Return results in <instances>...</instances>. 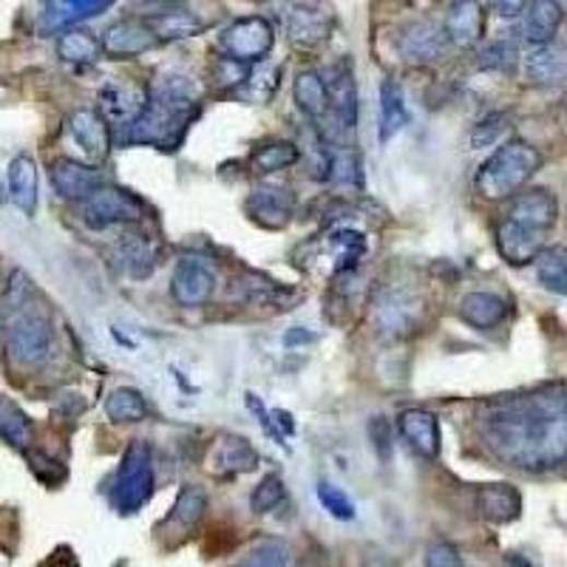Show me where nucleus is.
Segmentation results:
<instances>
[{"label":"nucleus","instance_id":"obj_24","mask_svg":"<svg viewBox=\"0 0 567 567\" xmlns=\"http://www.w3.org/2000/svg\"><path fill=\"white\" fill-rule=\"evenodd\" d=\"M457 312L474 330H494L508 318V302L503 295L488 293V290H474V293L462 295Z\"/></svg>","mask_w":567,"mask_h":567},{"label":"nucleus","instance_id":"obj_8","mask_svg":"<svg viewBox=\"0 0 567 567\" xmlns=\"http://www.w3.org/2000/svg\"><path fill=\"white\" fill-rule=\"evenodd\" d=\"M147 108V88L140 83H106L97 97V114L108 126L131 128Z\"/></svg>","mask_w":567,"mask_h":567},{"label":"nucleus","instance_id":"obj_37","mask_svg":"<svg viewBox=\"0 0 567 567\" xmlns=\"http://www.w3.org/2000/svg\"><path fill=\"white\" fill-rule=\"evenodd\" d=\"M414 312H417V307H412L409 298H403V295H389L378 309V330L389 338L406 335V332H412Z\"/></svg>","mask_w":567,"mask_h":567},{"label":"nucleus","instance_id":"obj_49","mask_svg":"<svg viewBox=\"0 0 567 567\" xmlns=\"http://www.w3.org/2000/svg\"><path fill=\"white\" fill-rule=\"evenodd\" d=\"M380 432H383V417H378V421L371 423V428H369V437L371 440H375V449L380 451V457H389V451H392V446H389V440H392V428H389V432H386V435H380Z\"/></svg>","mask_w":567,"mask_h":567},{"label":"nucleus","instance_id":"obj_27","mask_svg":"<svg viewBox=\"0 0 567 567\" xmlns=\"http://www.w3.org/2000/svg\"><path fill=\"white\" fill-rule=\"evenodd\" d=\"M525 78L533 85H559L567 80V49L547 43L540 49L528 51Z\"/></svg>","mask_w":567,"mask_h":567},{"label":"nucleus","instance_id":"obj_11","mask_svg":"<svg viewBox=\"0 0 567 567\" xmlns=\"http://www.w3.org/2000/svg\"><path fill=\"white\" fill-rule=\"evenodd\" d=\"M216 293V273L197 259H188L170 275V295L179 307H204Z\"/></svg>","mask_w":567,"mask_h":567},{"label":"nucleus","instance_id":"obj_14","mask_svg":"<svg viewBox=\"0 0 567 567\" xmlns=\"http://www.w3.org/2000/svg\"><path fill=\"white\" fill-rule=\"evenodd\" d=\"M108 9H111V0H51L43 7L40 17H37V32H40V37L69 32L74 23L97 17Z\"/></svg>","mask_w":567,"mask_h":567},{"label":"nucleus","instance_id":"obj_12","mask_svg":"<svg viewBox=\"0 0 567 567\" xmlns=\"http://www.w3.org/2000/svg\"><path fill=\"white\" fill-rule=\"evenodd\" d=\"M51 185L69 202H85L99 188H106V176L94 165H83L78 160H55L51 162Z\"/></svg>","mask_w":567,"mask_h":567},{"label":"nucleus","instance_id":"obj_51","mask_svg":"<svg viewBox=\"0 0 567 567\" xmlns=\"http://www.w3.org/2000/svg\"><path fill=\"white\" fill-rule=\"evenodd\" d=\"M497 9L499 14H503V17H513V14H525V9H528V3H497Z\"/></svg>","mask_w":567,"mask_h":567},{"label":"nucleus","instance_id":"obj_46","mask_svg":"<svg viewBox=\"0 0 567 567\" xmlns=\"http://www.w3.org/2000/svg\"><path fill=\"white\" fill-rule=\"evenodd\" d=\"M250 66L236 63L231 57H218L213 63V85L216 88H241L250 80Z\"/></svg>","mask_w":567,"mask_h":567},{"label":"nucleus","instance_id":"obj_2","mask_svg":"<svg viewBox=\"0 0 567 567\" xmlns=\"http://www.w3.org/2000/svg\"><path fill=\"white\" fill-rule=\"evenodd\" d=\"M202 97L204 88L197 78L185 71H165L147 85V108L131 128H126L122 140L174 151L197 119Z\"/></svg>","mask_w":567,"mask_h":567},{"label":"nucleus","instance_id":"obj_31","mask_svg":"<svg viewBox=\"0 0 567 567\" xmlns=\"http://www.w3.org/2000/svg\"><path fill=\"white\" fill-rule=\"evenodd\" d=\"M295 106L302 108L307 117L318 119V117H327L330 114V94H327V83L318 71L307 69V71H298V78H295Z\"/></svg>","mask_w":567,"mask_h":567},{"label":"nucleus","instance_id":"obj_44","mask_svg":"<svg viewBox=\"0 0 567 567\" xmlns=\"http://www.w3.org/2000/svg\"><path fill=\"white\" fill-rule=\"evenodd\" d=\"M290 551L284 542H261L236 567H287Z\"/></svg>","mask_w":567,"mask_h":567},{"label":"nucleus","instance_id":"obj_47","mask_svg":"<svg viewBox=\"0 0 567 567\" xmlns=\"http://www.w3.org/2000/svg\"><path fill=\"white\" fill-rule=\"evenodd\" d=\"M28 295H32V279H28L23 270H14V273L9 275L7 293H3V307L21 309L23 304L28 302Z\"/></svg>","mask_w":567,"mask_h":567},{"label":"nucleus","instance_id":"obj_39","mask_svg":"<svg viewBox=\"0 0 567 567\" xmlns=\"http://www.w3.org/2000/svg\"><path fill=\"white\" fill-rule=\"evenodd\" d=\"M536 264V279L545 290L556 295H567V252L559 247H551L533 261Z\"/></svg>","mask_w":567,"mask_h":567},{"label":"nucleus","instance_id":"obj_43","mask_svg":"<svg viewBox=\"0 0 567 567\" xmlns=\"http://www.w3.org/2000/svg\"><path fill=\"white\" fill-rule=\"evenodd\" d=\"M279 78H281L279 69L252 71L250 80H247L238 92H241V97H245L247 103H270L275 94V88H279V83H281Z\"/></svg>","mask_w":567,"mask_h":567},{"label":"nucleus","instance_id":"obj_38","mask_svg":"<svg viewBox=\"0 0 567 567\" xmlns=\"http://www.w3.org/2000/svg\"><path fill=\"white\" fill-rule=\"evenodd\" d=\"M298 160H302V147L295 145V142H270V145H261L252 154V170L259 176H270L290 168Z\"/></svg>","mask_w":567,"mask_h":567},{"label":"nucleus","instance_id":"obj_1","mask_svg":"<svg viewBox=\"0 0 567 567\" xmlns=\"http://www.w3.org/2000/svg\"><path fill=\"white\" fill-rule=\"evenodd\" d=\"M485 449L505 465L531 474L567 465V394L542 389L494 403L480 423Z\"/></svg>","mask_w":567,"mask_h":567},{"label":"nucleus","instance_id":"obj_50","mask_svg":"<svg viewBox=\"0 0 567 567\" xmlns=\"http://www.w3.org/2000/svg\"><path fill=\"white\" fill-rule=\"evenodd\" d=\"M312 341H316V335H312L309 330H304V327H293V330L284 335V346H287V350H295V346H304V343H312Z\"/></svg>","mask_w":567,"mask_h":567},{"label":"nucleus","instance_id":"obj_4","mask_svg":"<svg viewBox=\"0 0 567 567\" xmlns=\"http://www.w3.org/2000/svg\"><path fill=\"white\" fill-rule=\"evenodd\" d=\"M154 494V460L151 446L133 440L119 462L114 480V505L119 513H137Z\"/></svg>","mask_w":567,"mask_h":567},{"label":"nucleus","instance_id":"obj_29","mask_svg":"<svg viewBox=\"0 0 567 567\" xmlns=\"http://www.w3.org/2000/svg\"><path fill=\"white\" fill-rule=\"evenodd\" d=\"M323 250L330 252L332 273H350L357 259L366 252V236L361 231H352V227H341V231H332L323 238Z\"/></svg>","mask_w":567,"mask_h":567},{"label":"nucleus","instance_id":"obj_42","mask_svg":"<svg viewBox=\"0 0 567 567\" xmlns=\"http://www.w3.org/2000/svg\"><path fill=\"white\" fill-rule=\"evenodd\" d=\"M318 503L323 505V511L330 513L332 519H341V522H352L357 513V508H355V503H352L350 494L332 483L318 485Z\"/></svg>","mask_w":567,"mask_h":567},{"label":"nucleus","instance_id":"obj_22","mask_svg":"<svg viewBox=\"0 0 567 567\" xmlns=\"http://www.w3.org/2000/svg\"><path fill=\"white\" fill-rule=\"evenodd\" d=\"M7 182H9V199L14 202V208L23 213V216H35L37 211V162L28 154L14 156L9 162L7 170Z\"/></svg>","mask_w":567,"mask_h":567},{"label":"nucleus","instance_id":"obj_15","mask_svg":"<svg viewBox=\"0 0 567 567\" xmlns=\"http://www.w3.org/2000/svg\"><path fill=\"white\" fill-rule=\"evenodd\" d=\"M398 432L414 454H421L423 460H437V454H440V421H437L435 412H428V409L400 412Z\"/></svg>","mask_w":567,"mask_h":567},{"label":"nucleus","instance_id":"obj_33","mask_svg":"<svg viewBox=\"0 0 567 567\" xmlns=\"http://www.w3.org/2000/svg\"><path fill=\"white\" fill-rule=\"evenodd\" d=\"M213 457H216V469L233 476L247 474V471H252L256 465H259V454H256V449H252L245 437L225 435L222 440H218L216 454Z\"/></svg>","mask_w":567,"mask_h":567},{"label":"nucleus","instance_id":"obj_20","mask_svg":"<svg viewBox=\"0 0 567 567\" xmlns=\"http://www.w3.org/2000/svg\"><path fill=\"white\" fill-rule=\"evenodd\" d=\"M323 83H327V94H330V114L335 117L338 128L352 131L357 122V85H355V78H352L350 63L332 66V69L323 74Z\"/></svg>","mask_w":567,"mask_h":567},{"label":"nucleus","instance_id":"obj_9","mask_svg":"<svg viewBox=\"0 0 567 567\" xmlns=\"http://www.w3.org/2000/svg\"><path fill=\"white\" fill-rule=\"evenodd\" d=\"M449 35L446 28L432 21L409 23L398 37V51L409 66H428L437 63L449 51Z\"/></svg>","mask_w":567,"mask_h":567},{"label":"nucleus","instance_id":"obj_26","mask_svg":"<svg viewBox=\"0 0 567 567\" xmlns=\"http://www.w3.org/2000/svg\"><path fill=\"white\" fill-rule=\"evenodd\" d=\"M145 26L151 28L160 43L185 40V37H197L204 32V21L190 9H168V12H154L142 17Z\"/></svg>","mask_w":567,"mask_h":567},{"label":"nucleus","instance_id":"obj_35","mask_svg":"<svg viewBox=\"0 0 567 567\" xmlns=\"http://www.w3.org/2000/svg\"><path fill=\"white\" fill-rule=\"evenodd\" d=\"M103 51V43L92 35V32H83V28H69L63 35L57 37V57L66 60V63L85 66L94 63Z\"/></svg>","mask_w":567,"mask_h":567},{"label":"nucleus","instance_id":"obj_17","mask_svg":"<svg viewBox=\"0 0 567 567\" xmlns=\"http://www.w3.org/2000/svg\"><path fill=\"white\" fill-rule=\"evenodd\" d=\"M556 216H559V204H556L554 193H547L545 188H533L519 193L511 202L505 218H511L517 225L531 227V231L551 233L556 225Z\"/></svg>","mask_w":567,"mask_h":567},{"label":"nucleus","instance_id":"obj_34","mask_svg":"<svg viewBox=\"0 0 567 567\" xmlns=\"http://www.w3.org/2000/svg\"><path fill=\"white\" fill-rule=\"evenodd\" d=\"M0 437H3L9 446H14V449H28L32 440H35L32 417L9 398H0Z\"/></svg>","mask_w":567,"mask_h":567},{"label":"nucleus","instance_id":"obj_52","mask_svg":"<svg viewBox=\"0 0 567 567\" xmlns=\"http://www.w3.org/2000/svg\"><path fill=\"white\" fill-rule=\"evenodd\" d=\"M505 567H533V565L525 559V556L511 554V556H508V559H505Z\"/></svg>","mask_w":567,"mask_h":567},{"label":"nucleus","instance_id":"obj_10","mask_svg":"<svg viewBox=\"0 0 567 567\" xmlns=\"http://www.w3.org/2000/svg\"><path fill=\"white\" fill-rule=\"evenodd\" d=\"M69 137L92 165H97L111 154V126L94 108H78L71 114Z\"/></svg>","mask_w":567,"mask_h":567},{"label":"nucleus","instance_id":"obj_30","mask_svg":"<svg viewBox=\"0 0 567 567\" xmlns=\"http://www.w3.org/2000/svg\"><path fill=\"white\" fill-rule=\"evenodd\" d=\"M208 513V494L199 485H185L170 508L165 525L179 528V533H190Z\"/></svg>","mask_w":567,"mask_h":567},{"label":"nucleus","instance_id":"obj_45","mask_svg":"<svg viewBox=\"0 0 567 567\" xmlns=\"http://www.w3.org/2000/svg\"><path fill=\"white\" fill-rule=\"evenodd\" d=\"M480 69L485 71H511L517 66V46L508 40H494L480 51Z\"/></svg>","mask_w":567,"mask_h":567},{"label":"nucleus","instance_id":"obj_21","mask_svg":"<svg viewBox=\"0 0 567 567\" xmlns=\"http://www.w3.org/2000/svg\"><path fill=\"white\" fill-rule=\"evenodd\" d=\"M442 28H446V35H449L451 46H457V49H471V46H476L480 37H483V7H480V3H469V0L451 3L449 14H446V21H442Z\"/></svg>","mask_w":567,"mask_h":567},{"label":"nucleus","instance_id":"obj_40","mask_svg":"<svg viewBox=\"0 0 567 567\" xmlns=\"http://www.w3.org/2000/svg\"><path fill=\"white\" fill-rule=\"evenodd\" d=\"M511 128V114L508 111H491L485 114L474 128H471V145L491 147L503 140V133Z\"/></svg>","mask_w":567,"mask_h":567},{"label":"nucleus","instance_id":"obj_32","mask_svg":"<svg viewBox=\"0 0 567 567\" xmlns=\"http://www.w3.org/2000/svg\"><path fill=\"white\" fill-rule=\"evenodd\" d=\"M156 245L145 236H128L122 245H119V264L131 279H147V275L156 270Z\"/></svg>","mask_w":567,"mask_h":567},{"label":"nucleus","instance_id":"obj_3","mask_svg":"<svg viewBox=\"0 0 567 567\" xmlns=\"http://www.w3.org/2000/svg\"><path fill=\"white\" fill-rule=\"evenodd\" d=\"M540 168V151L522 140H511L499 145L480 165V170L474 176V188L485 202H505V199L519 197V190L531 182V176Z\"/></svg>","mask_w":567,"mask_h":567},{"label":"nucleus","instance_id":"obj_13","mask_svg":"<svg viewBox=\"0 0 567 567\" xmlns=\"http://www.w3.org/2000/svg\"><path fill=\"white\" fill-rule=\"evenodd\" d=\"M99 43H103V51L114 60H131V57H140L160 46L156 35L145 26L142 17H126V21L114 23L111 28H106Z\"/></svg>","mask_w":567,"mask_h":567},{"label":"nucleus","instance_id":"obj_6","mask_svg":"<svg viewBox=\"0 0 567 567\" xmlns=\"http://www.w3.org/2000/svg\"><path fill=\"white\" fill-rule=\"evenodd\" d=\"M145 218V204L122 188L106 185L94 197L83 202V222L94 231H106L114 225H137Z\"/></svg>","mask_w":567,"mask_h":567},{"label":"nucleus","instance_id":"obj_23","mask_svg":"<svg viewBox=\"0 0 567 567\" xmlns=\"http://www.w3.org/2000/svg\"><path fill=\"white\" fill-rule=\"evenodd\" d=\"M562 12L559 3H551V0H536V3H528L525 14H522V26H519V35L522 40L531 43L533 49L554 43V35L562 26Z\"/></svg>","mask_w":567,"mask_h":567},{"label":"nucleus","instance_id":"obj_25","mask_svg":"<svg viewBox=\"0 0 567 567\" xmlns=\"http://www.w3.org/2000/svg\"><path fill=\"white\" fill-rule=\"evenodd\" d=\"M476 511L480 517L494 522V525H505V522H513L522 511V497L519 491L508 483H494L483 485L480 494H476Z\"/></svg>","mask_w":567,"mask_h":567},{"label":"nucleus","instance_id":"obj_41","mask_svg":"<svg viewBox=\"0 0 567 567\" xmlns=\"http://www.w3.org/2000/svg\"><path fill=\"white\" fill-rule=\"evenodd\" d=\"M284 497H287L284 480L279 474H267L250 494V508L256 513H270L284 503Z\"/></svg>","mask_w":567,"mask_h":567},{"label":"nucleus","instance_id":"obj_28","mask_svg":"<svg viewBox=\"0 0 567 567\" xmlns=\"http://www.w3.org/2000/svg\"><path fill=\"white\" fill-rule=\"evenodd\" d=\"M409 108H406V97H403V88H400L398 80H383L380 85V126H378V137L380 142H392L403 128L409 126Z\"/></svg>","mask_w":567,"mask_h":567},{"label":"nucleus","instance_id":"obj_48","mask_svg":"<svg viewBox=\"0 0 567 567\" xmlns=\"http://www.w3.org/2000/svg\"><path fill=\"white\" fill-rule=\"evenodd\" d=\"M423 565L426 567H465V562H462V554L457 545H451V542H435V545H428Z\"/></svg>","mask_w":567,"mask_h":567},{"label":"nucleus","instance_id":"obj_19","mask_svg":"<svg viewBox=\"0 0 567 567\" xmlns=\"http://www.w3.org/2000/svg\"><path fill=\"white\" fill-rule=\"evenodd\" d=\"M332 28V12L318 3H295L287 14V32L293 46L316 49L318 43L327 40Z\"/></svg>","mask_w":567,"mask_h":567},{"label":"nucleus","instance_id":"obj_36","mask_svg":"<svg viewBox=\"0 0 567 567\" xmlns=\"http://www.w3.org/2000/svg\"><path fill=\"white\" fill-rule=\"evenodd\" d=\"M147 400L142 398V392L131 389V386H119L108 394L106 400V414L108 421L114 423H142L147 417Z\"/></svg>","mask_w":567,"mask_h":567},{"label":"nucleus","instance_id":"obj_18","mask_svg":"<svg viewBox=\"0 0 567 567\" xmlns=\"http://www.w3.org/2000/svg\"><path fill=\"white\" fill-rule=\"evenodd\" d=\"M295 211V197L287 188H279V185H267V188L252 190L250 199H247V213L252 216V222L267 231H281V227L290 225Z\"/></svg>","mask_w":567,"mask_h":567},{"label":"nucleus","instance_id":"obj_7","mask_svg":"<svg viewBox=\"0 0 567 567\" xmlns=\"http://www.w3.org/2000/svg\"><path fill=\"white\" fill-rule=\"evenodd\" d=\"M9 357L17 366H37L49 357L51 350V323L49 318L26 312V316L14 318L7 335Z\"/></svg>","mask_w":567,"mask_h":567},{"label":"nucleus","instance_id":"obj_16","mask_svg":"<svg viewBox=\"0 0 567 567\" xmlns=\"http://www.w3.org/2000/svg\"><path fill=\"white\" fill-rule=\"evenodd\" d=\"M545 238L547 233L531 231V227H522L511 218H503L497 227V247L503 252V259L513 267L533 264L545 252Z\"/></svg>","mask_w":567,"mask_h":567},{"label":"nucleus","instance_id":"obj_5","mask_svg":"<svg viewBox=\"0 0 567 567\" xmlns=\"http://www.w3.org/2000/svg\"><path fill=\"white\" fill-rule=\"evenodd\" d=\"M275 43L273 23L261 17V14H250V17H238L231 26L222 28L218 35V46L225 51V57L236 60V63H261Z\"/></svg>","mask_w":567,"mask_h":567}]
</instances>
